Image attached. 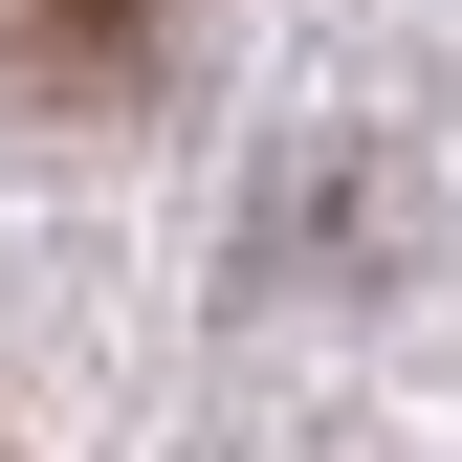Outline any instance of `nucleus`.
<instances>
[{
  "label": "nucleus",
  "mask_w": 462,
  "mask_h": 462,
  "mask_svg": "<svg viewBox=\"0 0 462 462\" xmlns=\"http://www.w3.org/2000/svg\"><path fill=\"white\" fill-rule=\"evenodd\" d=\"M0 88H88V110H133V88H154V0H0Z\"/></svg>",
  "instance_id": "f257e3e1"
}]
</instances>
